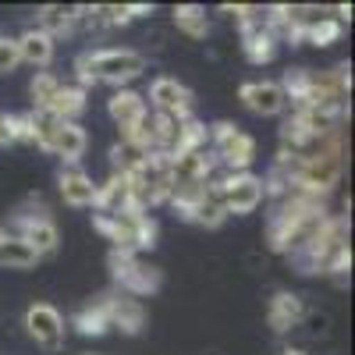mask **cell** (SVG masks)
Here are the masks:
<instances>
[{"label": "cell", "instance_id": "cell-1", "mask_svg": "<svg viewBox=\"0 0 355 355\" xmlns=\"http://www.w3.org/2000/svg\"><path fill=\"white\" fill-rule=\"evenodd\" d=\"M146 57L139 50H85L78 53L75 61V71H78V82L82 89L85 85H96V82H107V85H125L132 78H139L146 71Z\"/></svg>", "mask_w": 355, "mask_h": 355}, {"label": "cell", "instance_id": "cell-2", "mask_svg": "<svg viewBox=\"0 0 355 355\" xmlns=\"http://www.w3.org/2000/svg\"><path fill=\"white\" fill-rule=\"evenodd\" d=\"M93 227L117 252H146L157 245V220L150 214L125 210V214H93Z\"/></svg>", "mask_w": 355, "mask_h": 355}, {"label": "cell", "instance_id": "cell-3", "mask_svg": "<svg viewBox=\"0 0 355 355\" xmlns=\"http://www.w3.org/2000/svg\"><path fill=\"white\" fill-rule=\"evenodd\" d=\"M210 146H214L210 153H214L217 167L227 174H245L256 160V139L231 121H217L210 128Z\"/></svg>", "mask_w": 355, "mask_h": 355}, {"label": "cell", "instance_id": "cell-4", "mask_svg": "<svg viewBox=\"0 0 355 355\" xmlns=\"http://www.w3.org/2000/svg\"><path fill=\"white\" fill-rule=\"evenodd\" d=\"M110 277L114 284L121 288L125 295H132V299H146V295H157L160 284H164V274L157 270V266L142 263L135 252H117L110 249Z\"/></svg>", "mask_w": 355, "mask_h": 355}, {"label": "cell", "instance_id": "cell-5", "mask_svg": "<svg viewBox=\"0 0 355 355\" xmlns=\"http://www.w3.org/2000/svg\"><path fill=\"white\" fill-rule=\"evenodd\" d=\"M25 331L40 348L61 352L64 348V316L46 302H33L25 309Z\"/></svg>", "mask_w": 355, "mask_h": 355}, {"label": "cell", "instance_id": "cell-6", "mask_svg": "<svg viewBox=\"0 0 355 355\" xmlns=\"http://www.w3.org/2000/svg\"><path fill=\"white\" fill-rule=\"evenodd\" d=\"M220 199H224V210L227 217L231 214H252L256 206L263 202V178L256 174H227L224 182H220Z\"/></svg>", "mask_w": 355, "mask_h": 355}, {"label": "cell", "instance_id": "cell-7", "mask_svg": "<svg viewBox=\"0 0 355 355\" xmlns=\"http://www.w3.org/2000/svg\"><path fill=\"white\" fill-rule=\"evenodd\" d=\"M150 100H153V114H167V117H192V89L182 85L178 78H157L150 85Z\"/></svg>", "mask_w": 355, "mask_h": 355}, {"label": "cell", "instance_id": "cell-8", "mask_svg": "<svg viewBox=\"0 0 355 355\" xmlns=\"http://www.w3.org/2000/svg\"><path fill=\"white\" fill-rule=\"evenodd\" d=\"M15 227H18V239L21 242H28L36 252H40V259L43 256H50V252H57V245H61V231H57V224L50 220V217H43V214H18L15 217Z\"/></svg>", "mask_w": 355, "mask_h": 355}, {"label": "cell", "instance_id": "cell-9", "mask_svg": "<svg viewBox=\"0 0 355 355\" xmlns=\"http://www.w3.org/2000/svg\"><path fill=\"white\" fill-rule=\"evenodd\" d=\"M239 96H242V103H245L252 114H259V117H277V114L288 110L284 89H281L277 82H245V85L239 89Z\"/></svg>", "mask_w": 355, "mask_h": 355}, {"label": "cell", "instance_id": "cell-10", "mask_svg": "<svg viewBox=\"0 0 355 355\" xmlns=\"http://www.w3.org/2000/svg\"><path fill=\"white\" fill-rule=\"evenodd\" d=\"M107 302V316H110V327H117L121 334H142L146 327V306L139 299H132V295H103Z\"/></svg>", "mask_w": 355, "mask_h": 355}, {"label": "cell", "instance_id": "cell-11", "mask_svg": "<svg viewBox=\"0 0 355 355\" xmlns=\"http://www.w3.org/2000/svg\"><path fill=\"white\" fill-rule=\"evenodd\" d=\"M302 316H306V302L295 291H277L270 306H266V323L274 327V334H288L295 327H302Z\"/></svg>", "mask_w": 355, "mask_h": 355}, {"label": "cell", "instance_id": "cell-12", "mask_svg": "<svg viewBox=\"0 0 355 355\" xmlns=\"http://www.w3.org/2000/svg\"><path fill=\"white\" fill-rule=\"evenodd\" d=\"M107 114L114 117V125L121 128V132H132L135 125L146 121L150 107H146V100L135 93V89H117V93L107 100Z\"/></svg>", "mask_w": 355, "mask_h": 355}, {"label": "cell", "instance_id": "cell-13", "mask_svg": "<svg viewBox=\"0 0 355 355\" xmlns=\"http://www.w3.org/2000/svg\"><path fill=\"white\" fill-rule=\"evenodd\" d=\"M85 146H89V135L78 121H61V128L53 132V142H50V153L61 157L64 164H78L85 157Z\"/></svg>", "mask_w": 355, "mask_h": 355}, {"label": "cell", "instance_id": "cell-14", "mask_svg": "<svg viewBox=\"0 0 355 355\" xmlns=\"http://www.w3.org/2000/svg\"><path fill=\"white\" fill-rule=\"evenodd\" d=\"M61 199L68 202V206H93L96 202V185H93V178H89L85 171H78V167H68V171H61Z\"/></svg>", "mask_w": 355, "mask_h": 355}, {"label": "cell", "instance_id": "cell-15", "mask_svg": "<svg viewBox=\"0 0 355 355\" xmlns=\"http://www.w3.org/2000/svg\"><path fill=\"white\" fill-rule=\"evenodd\" d=\"M146 15H153V4H93V28H117Z\"/></svg>", "mask_w": 355, "mask_h": 355}, {"label": "cell", "instance_id": "cell-16", "mask_svg": "<svg viewBox=\"0 0 355 355\" xmlns=\"http://www.w3.org/2000/svg\"><path fill=\"white\" fill-rule=\"evenodd\" d=\"M36 28L43 36L57 40V36H71L75 33V8H64V4H46L36 11Z\"/></svg>", "mask_w": 355, "mask_h": 355}, {"label": "cell", "instance_id": "cell-17", "mask_svg": "<svg viewBox=\"0 0 355 355\" xmlns=\"http://www.w3.org/2000/svg\"><path fill=\"white\" fill-rule=\"evenodd\" d=\"M18 53H21V64L46 68L53 61V40L43 36L40 28H25V33L18 36Z\"/></svg>", "mask_w": 355, "mask_h": 355}, {"label": "cell", "instance_id": "cell-18", "mask_svg": "<svg viewBox=\"0 0 355 355\" xmlns=\"http://www.w3.org/2000/svg\"><path fill=\"white\" fill-rule=\"evenodd\" d=\"M71 327L85 338H100L110 331V316H107V302L96 299V302H85L75 316H71Z\"/></svg>", "mask_w": 355, "mask_h": 355}, {"label": "cell", "instance_id": "cell-19", "mask_svg": "<svg viewBox=\"0 0 355 355\" xmlns=\"http://www.w3.org/2000/svg\"><path fill=\"white\" fill-rule=\"evenodd\" d=\"M174 28L189 40H206L210 36V15L199 4H178L174 8Z\"/></svg>", "mask_w": 355, "mask_h": 355}, {"label": "cell", "instance_id": "cell-20", "mask_svg": "<svg viewBox=\"0 0 355 355\" xmlns=\"http://www.w3.org/2000/svg\"><path fill=\"white\" fill-rule=\"evenodd\" d=\"M40 263V252L21 242L18 234H8L4 242H0V266H8V270H28V266Z\"/></svg>", "mask_w": 355, "mask_h": 355}, {"label": "cell", "instance_id": "cell-21", "mask_svg": "<svg viewBox=\"0 0 355 355\" xmlns=\"http://www.w3.org/2000/svg\"><path fill=\"white\" fill-rule=\"evenodd\" d=\"M85 110V89L82 85H61V93L53 96V103L46 107V114H53L57 121H75V117Z\"/></svg>", "mask_w": 355, "mask_h": 355}, {"label": "cell", "instance_id": "cell-22", "mask_svg": "<svg viewBox=\"0 0 355 355\" xmlns=\"http://www.w3.org/2000/svg\"><path fill=\"white\" fill-rule=\"evenodd\" d=\"M61 78L57 75H50V71H40L36 78H33V85H28V96H33V103H36V110H46L50 103H53V96L61 93Z\"/></svg>", "mask_w": 355, "mask_h": 355}, {"label": "cell", "instance_id": "cell-23", "mask_svg": "<svg viewBox=\"0 0 355 355\" xmlns=\"http://www.w3.org/2000/svg\"><path fill=\"white\" fill-rule=\"evenodd\" d=\"M341 33H345V21H338L334 18V11L323 18V21H316L309 33L302 36V43H313V46H331V43H338L341 40Z\"/></svg>", "mask_w": 355, "mask_h": 355}, {"label": "cell", "instance_id": "cell-24", "mask_svg": "<svg viewBox=\"0 0 355 355\" xmlns=\"http://www.w3.org/2000/svg\"><path fill=\"white\" fill-rule=\"evenodd\" d=\"M4 142H25V146H33V110H25V114H4Z\"/></svg>", "mask_w": 355, "mask_h": 355}, {"label": "cell", "instance_id": "cell-25", "mask_svg": "<svg viewBox=\"0 0 355 355\" xmlns=\"http://www.w3.org/2000/svg\"><path fill=\"white\" fill-rule=\"evenodd\" d=\"M18 64H21L18 40H11V36L0 33V75H11V71H18Z\"/></svg>", "mask_w": 355, "mask_h": 355}, {"label": "cell", "instance_id": "cell-26", "mask_svg": "<svg viewBox=\"0 0 355 355\" xmlns=\"http://www.w3.org/2000/svg\"><path fill=\"white\" fill-rule=\"evenodd\" d=\"M302 323H306V334H309V338H323V334L331 331V316L320 313V309H306Z\"/></svg>", "mask_w": 355, "mask_h": 355}, {"label": "cell", "instance_id": "cell-27", "mask_svg": "<svg viewBox=\"0 0 355 355\" xmlns=\"http://www.w3.org/2000/svg\"><path fill=\"white\" fill-rule=\"evenodd\" d=\"M281 355H306V352H302V348H284Z\"/></svg>", "mask_w": 355, "mask_h": 355}, {"label": "cell", "instance_id": "cell-28", "mask_svg": "<svg viewBox=\"0 0 355 355\" xmlns=\"http://www.w3.org/2000/svg\"><path fill=\"white\" fill-rule=\"evenodd\" d=\"M0 146H4V114H0Z\"/></svg>", "mask_w": 355, "mask_h": 355}, {"label": "cell", "instance_id": "cell-29", "mask_svg": "<svg viewBox=\"0 0 355 355\" xmlns=\"http://www.w3.org/2000/svg\"><path fill=\"white\" fill-rule=\"evenodd\" d=\"M4 239H8V231H4V227H0V242H4Z\"/></svg>", "mask_w": 355, "mask_h": 355}, {"label": "cell", "instance_id": "cell-30", "mask_svg": "<svg viewBox=\"0 0 355 355\" xmlns=\"http://www.w3.org/2000/svg\"><path fill=\"white\" fill-rule=\"evenodd\" d=\"M206 355H220V352H206Z\"/></svg>", "mask_w": 355, "mask_h": 355}, {"label": "cell", "instance_id": "cell-31", "mask_svg": "<svg viewBox=\"0 0 355 355\" xmlns=\"http://www.w3.org/2000/svg\"><path fill=\"white\" fill-rule=\"evenodd\" d=\"M82 355H96V352H82Z\"/></svg>", "mask_w": 355, "mask_h": 355}]
</instances>
